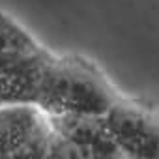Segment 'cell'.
Wrapping results in <instances>:
<instances>
[{
    "mask_svg": "<svg viewBox=\"0 0 159 159\" xmlns=\"http://www.w3.org/2000/svg\"><path fill=\"white\" fill-rule=\"evenodd\" d=\"M49 60L36 43L0 54V105H36Z\"/></svg>",
    "mask_w": 159,
    "mask_h": 159,
    "instance_id": "277c9868",
    "label": "cell"
},
{
    "mask_svg": "<svg viewBox=\"0 0 159 159\" xmlns=\"http://www.w3.org/2000/svg\"><path fill=\"white\" fill-rule=\"evenodd\" d=\"M101 118L122 155L159 157V122L148 111L118 99Z\"/></svg>",
    "mask_w": 159,
    "mask_h": 159,
    "instance_id": "5b68a950",
    "label": "cell"
},
{
    "mask_svg": "<svg viewBox=\"0 0 159 159\" xmlns=\"http://www.w3.org/2000/svg\"><path fill=\"white\" fill-rule=\"evenodd\" d=\"M118 101L109 81L79 58L49 60L36 105L49 116H103Z\"/></svg>",
    "mask_w": 159,
    "mask_h": 159,
    "instance_id": "6da1fadb",
    "label": "cell"
},
{
    "mask_svg": "<svg viewBox=\"0 0 159 159\" xmlns=\"http://www.w3.org/2000/svg\"><path fill=\"white\" fill-rule=\"evenodd\" d=\"M52 135L51 118L38 105H0V157L49 155Z\"/></svg>",
    "mask_w": 159,
    "mask_h": 159,
    "instance_id": "7a4b0ae2",
    "label": "cell"
},
{
    "mask_svg": "<svg viewBox=\"0 0 159 159\" xmlns=\"http://www.w3.org/2000/svg\"><path fill=\"white\" fill-rule=\"evenodd\" d=\"M34 43L13 21H10L8 17L0 15V54H4L6 51L17 49V47H25Z\"/></svg>",
    "mask_w": 159,
    "mask_h": 159,
    "instance_id": "8992f818",
    "label": "cell"
},
{
    "mask_svg": "<svg viewBox=\"0 0 159 159\" xmlns=\"http://www.w3.org/2000/svg\"><path fill=\"white\" fill-rule=\"evenodd\" d=\"M52 142L49 155L66 157H120L116 142L107 131L101 116L56 114L49 116Z\"/></svg>",
    "mask_w": 159,
    "mask_h": 159,
    "instance_id": "3957f363",
    "label": "cell"
}]
</instances>
